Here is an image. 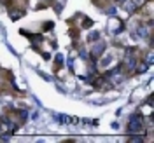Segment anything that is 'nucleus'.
<instances>
[{
	"label": "nucleus",
	"instance_id": "obj_4",
	"mask_svg": "<svg viewBox=\"0 0 154 143\" xmlns=\"http://www.w3.org/2000/svg\"><path fill=\"white\" fill-rule=\"evenodd\" d=\"M138 35H142V37H145V35H147V30H145L144 26H140V28H138Z\"/></svg>",
	"mask_w": 154,
	"mask_h": 143
},
{
	"label": "nucleus",
	"instance_id": "obj_7",
	"mask_svg": "<svg viewBox=\"0 0 154 143\" xmlns=\"http://www.w3.org/2000/svg\"><path fill=\"white\" fill-rule=\"evenodd\" d=\"M130 142H142V136H131Z\"/></svg>",
	"mask_w": 154,
	"mask_h": 143
},
{
	"label": "nucleus",
	"instance_id": "obj_3",
	"mask_svg": "<svg viewBox=\"0 0 154 143\" xmlns=\"http://www.w3.org/2000/svg\"><path fill=\"white\" fill-rule=\"evenodd\" d=\"M91 25H93V21H91V19H84V23H82V26H84V28H89Z\"/></svg>",
	"mask_w": 154,
	"mask_h": 143
},
{
	"label": "nucleus",
	"instance_id": "obj_1",
	"mask_svg": "<svg viewBox=\"0 0 154 143\" xmlns=\"http://www.w3.org/2000/svg\"><path fill=\"white\" fill-rule=\"evenodd\" d=\"M142 117L140 115H131V119H130V126H128V133H138V131H142Z\"/></svg>",
	"mask_w": 154,
	"mask_h": 143
},
{
	"label": "nucleus",
	"instance_id": "obj_2",
	"mask_svg": "<svg viewBox=\"0 0 154 143\" xmlns=\"http://www.w3.org/2000/svg\"><path fill=\"white\" fill-rule=\"evenodd\" d=\"M98 37H100V33H98V31H93V33L89 35V42H95V38H98Z\"/></svg>",
	"mask_w": 154,
	"mask_h": 143
},
{
	"label": "nucleus",
	"instance_id": "obj_5",
	"mask_svg": "<svg viewBox=\"0 0 154 143\" xmlns=\"http://www.w3.org/2000/svg\"><path fill=\"white\" fill-rule=\"evenodd\" d=\"M51 28H53V23H51V21H48V23L44 25V30H46V31H49Z\"/></svg>",
	"mask_w": 154,
	"mask_h": 143
},
{
	"label": "nucleus",
	"instance_id": "obj_6",
	"mask_svg": "<svg viewBox=\"0 0 154 143\" xmlns=\"http://www.w3.org/2000/svg\"><path fill=\"white\" fill-rule=\"evenodd\" d=\"M7 126H11V122H7V124H2V122H0V133H4Z\"/></svg>",
	"mask_w": 154,
	"mask_h": 143
}]
</instances>
